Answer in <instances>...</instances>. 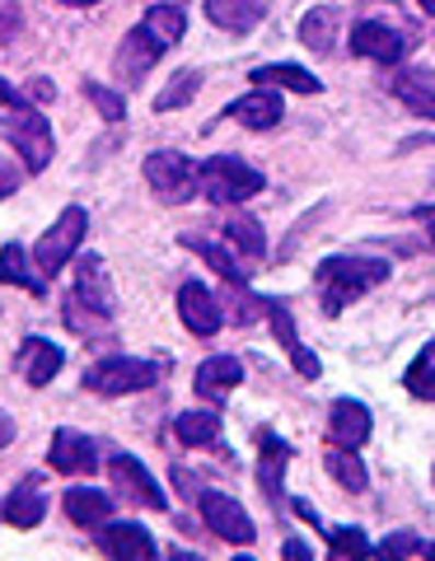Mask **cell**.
<instances>
[{"label": "cell", "mask_w": 435, "mask_h": 561, "mask_svg": "<svg viewBox=\"0 0 435 561\" xmlns=\"http://www.w3.org/2000/svg\"><path fill=\"white\" fill-rule=\"evenodd\" d=\"M389 280V262L379 257H328L319 267V290H323V309L328 313H342L356 295L375 290Z\"/></svg>", "instance_id": "obj_1"}, {"label": "cell", "mask_w": 435, "mask_h": 561, "mask_svg": "<svg viewBox=\"0 0 435 561\" xmlns=\"http://www.w3.org/2000/svg\"><path fill=\"white\" fill-rule=\"evenodd\" d=\"M197 179H202V192L216 206H239V202H249L267 187L263 173L249 169L243 160H234V154H211L206 164H197Z\"/></svg>", "instance_id": "obj_2"}, {"label": "cell", "mask_w": 435, "mask_h": 561, "mask_svg": "<svg viewBox=\"0 0 435 561\" xmlns=\"http://www.w3.org/2000/svg\"><path fill=\"white\" fill-rule=\"evenodd\" d=\"M84 313H90L94 323L113 319V280H108V267H103V257L84 253L76 257V290H71V305H66V323H84Z\"/></svg>", "instance_id": "obj_3"}, {"label": "cell", "mask_w": 435, "mask_h": 561, "mask_svg": "<svg viewBox=\"0 0 435 561\" xmlns=\"http://www.w3.org/2000/svg\"><path fill=\"white\" fill-rule=\"evenodd\" d=\"M0 136L24 154L28 173H43L51 164V127H47V117L38 108H24L20 103V108L0 113Z\"/></svg>", "instance_id": "obj_4"}, {"label": "cell", "mask_w": 435, "mask_h": 561, "mask_svg": "<svg viewBox=\"0 0 435 561\" xmlns=\"http://www.w3.org/2000/svg\"><path fill=\"white\" fill-rule=\"evenodd\" d=\"M146 183L154 187V197L169 202V206H179L187 197H197V164L187 160L183 150H154L150 160H146Z\"/></svg>", "instance_id": "obj_5"}, {"label": "cell", "mask_w": 435, "mask_h": 561, "mask_svg": "<svg viewBox=\"0 0 435 561\" xmlns=\"http://www.w3.org/2000/svg\"><path fill=\"white\" fill-rule=\"evenodd\" d=\"M160 379L150 360H136V356H113V360H99L90 365V375H84V389H94L103 398H122V393H141L150 383Z\"/></svg>", "instance_id": "obj_6"}, {"label": "cell", "mask_w": 435, "mask_h": 561, "mask_svg": "<svg viewBox=\"0 0 435 561\" xmlns=\"http://www.w3.org/2000/svg\"><path fill=\"white\" fill-rule=\"evenodd\" d=\"M84 230H90V216H84V206H66L61 216H57V225L38 239V257L43 262V276H57L66 262H76V249H80V239H84Z\"/></svg>", "instance_id": "obj_7"}, {"label": "cell", "mask_w": 435, "mask_h": 561, "mask_svg": "<svg viewBox=\"0 0 435 561\" xmlns=\"http://www.w3.org/2000/svg\"><path fill=\"white\" fill-rule=\"evenodd\" d=\"M202 519L216 538L234 542V548H249L257 538V524L249 519V511H243L234 496H225V491H202Z\"/></svg>", "instance_id": "obj_8"}, {"label": "cell", "mask_w": 435, "mask_h": 561, "mask_svg": "<svg viewBox=\"0 0 435 561\" xmlns=\"http://www.w3.org/2000/svg\"><path fill=\"white\" fill-rule=\"evenodd\" d=\"M108 478H113V486H122V496L136 501V505H150V511H164V505H169L160 482L150 478V468L136 459V454H122L117 449L113 459H108Z\"/></svg>", "instance_id": "obj_9"}, {"label": "cell", "mask_w": 435, "mask_h": 561, "mask_svg": "<svg viewBox=\"0 0 435 561\" xmlns=\"http://www.w3.org/2000/svg\"><path fill=\"white\" fill-rule=\"evenodd\" d=\"M412 43L416 38H408V33H398L393 24H379V20H360L352 28V51H356V57L379 61V66H398Z\"/></svg>", "instance_id": "obj_10"}, {"label": "cell", "mask_w": 435, "mask_h": 561, "mask_svg": "<svg viewBox=\"0 0 435 561\" xmlns=\"http://www.w3.org/2000/svg\"><path fill=\"white\" fill-rule=\"evenodd\" d=\"M263 313L272 319L276 342L286 346V356H290V365H295V370H300V379H319V375H323V365H319V356H314V351H309L300 337H295V319H290L286 300H276V295H267V300H263Z\"/></svg>", "instance_id": "obj_11"}, {"label": "cell", "mask_w": 435, "mask_h": 561, "mask_svg": "<svg viewBox=\"0 0 435 561\" xmlns=\"http://www.w3.org/2000/svg\"><path fill=\"white\" fill-rule=\"evenodd\" d=\"M179 319L193 337H216L225 313H220V300L202 286V280H187V286H179Z\"/></svg>", "instance_id": "obj_12"}, {"label": "cell", "mask_w": 435, "mask_h": 561, "mask_svg": "<svg viewBox=\"0 0 435 561\" xmlns=\"http://www.w3.org/2000/svg\"><path fill=\"white\" fill-rule=\"evenodd\" d=\"M225 113H230L239 127H249V131H272L276 122H282V113H286V103H282V94H276L272 84H253V90L243 99H234Z\"/></svg>", "instance_id": "obj_13"}, {"label": "cell", "mask_w": 435, "mask_h": 561, "mask_svg": "<svg viewBox=\"0 0 435 561\" xmlns=\"http://www.w3.org/2000/svg\"><path fill=\"white\" fill-rule=\"evenodd\" d=\"M286 463H290V445L282 440V435H272L263 431L257 435V482H263L267 491V501L272 505H282V486H286Z\"/></svg>", "instance_id": "obj_14"}, {"label": "cell", "mask_w": 435, "mask_h": 561, "mask_svg": "<svg viewBox=\"0 0 435 561\" xmlns=\"http://www.w3.org/2000/svg\"><path fill=\"white\" fill-rule=\"evenodd\" d=\"M47 459H51V468H57V472H71V478H76V472L84 478V472L99 468L94 440H90V435H80V431H71V426H61L57 435H51V454H47Z\"/></svg>", "instance_id": "obj_15"}, {"label": "cell", "mask_w": 435, "mask_h": 561, "mask_svg": "<svg viewBox=\"0 0 435 561\" xmlns=\"http://www.w3.org/2000/svg\"><path fill=\"white\" fill-rule=\"evenodd\" d=\"M164 57V47L150 38V28L141 24V28H131L127 38H122V47H117V70L127 76V84H141L146 76H150V66Z\"/></svg>", "instance_id": "obj_16"}, {"label": "cell", "mask_w": 435, "mask_h": 561, "mask_svg": "<svg viewBox=\"0 0 435 561\" xmlns=\"http://www.w3.org/2000/svg\"><path fill=\"white\" fill-rule=\"evenodd\" d=\"M328 412H333L328 421H333V440H337V445L360 449L365 440H370L375 416H370V408H365V402H356V398H337Z\"/></svg>", "instance_id": "obj_17"}, {"label": "cell", "mask_w": 435, "mask_h": 561, "mask_svg": "<svg viewBox=\"0 0 435 561\" xmlns=\"http://www.w3.org/2000/svg\"><path fill=\"white\" fill-rule=\"evenodd\" d=\"M0 515H5V524H14V529H33V524H43V515H47V491H43V478H24V482L5 496V505H0Z\"/></svg>", "instance_id": "obj_18"}, {"label": "cell", "mask_w": 435, "mask_h": 561, "mask_svg": "<svg viewBox=\"0 0 435 561\" xmlns=\"http://www.w3.org/2000/svg\"><path fill=\"white\" fill-rule=\"evenodd\" d=\"M99 548L108 557H122V561H150L154 557V538L141 524H108L99 534Z\"/></svg>", "instance_id": "obj_19"}, {"label": "cell", "mask_w": 435, "mask_h": 561, "mask_svg": "<svg viewBox=\"0 0 435 561\" xmlns=\"http://www.w3.org/2000/svg\"><path fill=\"white\" fill-rule=\"evenodd\" d=\"M66 515H71V524H80V529H99V524H108V515H113V496L99 486H71L66 491Z\"/></svg>", "instance_id": "obj_20"}, {"label": "cell", "mask_w": 435, "mask_h": 561, "mask_svg": "<svg viewBox=\"0 0 435 561\" xmlns=\"http://www.w3.org/2000/svg\"><path fill=\"white\" fill-rule=\"evenodd\" d=\"M61 365H66L61 346H51V342H43V337H28V342H24L20 370H24V379L33 383V389H43V383L57 379V375H61Z\"/></svg>", "instance_id": "obj_21"}, {"label": "cell", "mask_w": 435, "mask_h": 561, "mask_svg": "<svg viewBox=\"0 0 435 561\" xmlns=\"http://www.w3.org/2000/svg\"><path fill=\"white\" fill-rule=\"evenodd\" d=\"M206 20L225 33H253L263 20V0H206Z\"/></svg>", "instance_id": "obj_22"}, {"label": "cell", "mask_w": 435, "mask_h": 561, "mask_svg": "<svg viewBox=\"0 0 435 561\" xmlns=\"http://www.w3.org/2000/svg\"><path fill=\"white\" fill-rule=\"evenodd\" d=\"M197 393L202 398H220V393H230L243 383V360L239 356H211V360H202V370H197Z\"/></svg>", "instance_id": "obj_23"}, {"label": "cell", "mask_w": 435, "mask_h": 561, "mask_svg": "<svg viewBox=\"0 0 435 561\" xmlns=\"http://www.w3.org/2000/svg\"><path fill=\"white\" fill-rule=\"evenodd\" d=\"M337 28H342V10L337 5H314L300 20V43L309 51H319V57H328L333 51V38H337Z\"/></svg>", "instance_id": "obj_24"}, {"label": "cell", "mask_w": 435, "mask_h": 561, "mask_svg": "<svg viewBox=\"0 0 435 561\" xmlns=\"http://www.w3.org/2000/svg\"><path fill=\"white\" fill-rule=\"evenodd\" d=\"M0 286H24V290L38 295V300L47 295V276L28 267L24 243H5V249H0Z\"/></svg>", "instance_id": "obj_25"}, {"label": "cell", "mask_w": 435, "mask_h": 561, "mask_svg": "<svg viewBox=\"0 0 435 561\" xmlns=\"http://www.w3.org/2000/svg\"><path fill=\"white\" fill-rule=\"evenodd\" d=\"M393 94L408 103L412 113H422V117H431L435 122V70H403V76L393 80Z\"/></svg>", "instance_id": "obj_26"}, {"label": "cell", "mask_w": 435, "mask_h": 561, "mask_svg": "<svg viewBox=\"0 0 435 561\" xmlns=\"http://www.w3.org/2000/svg\"><path fill=\"white\" fill-rule=\"evenodd\" d=\"M146 28H150V38L160 43V47H173L187 33V10L183 5H173V0H164V5H150L146 10V20H141Z\"/></svg>", "instance_id": "obj_27"}, {"label": "cell", "mask_w": 435, "mask_h": 561, "mask_svg": "<svg viewBox=\"0 0 435 561\" xmlns=\"http://www.w3.org/2000/svg\"><path fill=\"white\" fill-rule=\"evenodd\" d=\"M173 435L187 445V449H197V445H216V435H220V412L211 408H193V412H183L179 421H173Z\"/></svg>", "instance_id": "obj_28"}, {"label": "cell", "mask_w": 435, "mask_h": 561, "mask_svg": "<svg viewBox=\"0 0 435 561\" xmlns=\"http://www.w3.org/2000/svg\"><path fill=\"white\" fill-rule=\"evenodd\" d=\"M253 84H282V90H295V94H319L323 84H319V76H309L305 66H257L253 70Z\"/></svg>", "instance_id": "obj_29"}, {"label": "cell", "mask_w": 435, "mask_h": 561, "mask_svg": "<svg viewBox=\"0 0 435 561\" xmlns=\"http://www.w3.org/2000/svg\"><path fill=\"white\" fill-rule=\"evenodd\" d=\"M328 472H333L337 486H346V491H365V486H370V472H365L360 454H356V449H346V445L328 454Z\"/></svg>", "instance_id": "obj_30"}, {"label": "cell", "mask_w": 435, "mask_h": 561, "mask_svg": "<svg viewBox=\"0 0 435 561\" xmlns=\"http://www.w3.org/2000/svg\"><path fill=\"white\" fill-rule=\"evenodd\" d=\"M197 90H202V76L197 70H179L160 94H154V113H173V108H183V103H193L197 99Z\"/></svg>", "instance_id": "obj_31"}, {"label": "cell", "mask_w": 435, "mask_h": 561, "mask_svg": "<svg viewBox=\"0 0 435 561\" xmlns=\"http://www.w3.org/2000/svg\"><path fill=\"white\" fill-rule=\"evenodd\" d=\"M183 249H193L197 257H206L225 280H249V272L239 267V257H234L230 249H220V243H211V239H187V234H183Z\"/></svg>", "instance_id": "obj_32"}, {"label": "cell", "mask_w": 435, "mask_h": 561, "mask_svg": "<svg viewBox=\"0 0 435 561\" xmlns=\"http://www.w3.org/2000/svg\"><path fill=\"white\" fill-rule=\"evenodd\" d=\"M225 234L239 243L243 257H267V234H263V225H257L253 216H234L230 225H225Z\"/></svg>", "instance_id": "obj_33"}, {"label": "cell", "mask_w": 435, "mask_h": 561, "mask_svg": "<svg viewBox=\"0 0 435 561\" xmlns=\"http://www.w3.org/2000/svg\"><path fill=\"white\" fill-rule=\"evenodd\" d=\"M403 383H408V393H416V398H426V402L435 398V342H426V346H422V356L408 365Z\"/></svg>", "instance_id": "obj_34"}, {"label": "cell", "mask_w": 435, "mask_h": 561, "mask_svg": "<svg viewBox=\"0 0 435 561\" xmlns=\"http://www.w3.org/2000/svg\"><path fill=\"white\" fill-rule=\"evenodd\" d=\"M323 534H328V548H333V557H356V561H360V557L375 552V542L365 538L356 524H346V529H333V524H328Z\"/></svg>", "instance_id": "obj_35"}, {"label": "cell", "mask_w": 435, "mask_h": 561, "mask_svg": "<svg viewBox=\"0 0 435 561\" xmlns=\"http://www.w3.org/2000/svg\"><path fill=\"white\" fill-rule=\"evenodd\" d=\"M84 94H90V103H94V108H99V117H108V122H117L122 113H127V99H122V94H108V90H103V84H84Z\"/></svg>", "instance_id": "obj_36"}, {"label": "cell", "mask_w": 435, "mask_h": 561, "mask_svg": "<svg viewBox=\"0 0 435 561\" xmlns=\"http://www.w3.org/2000/svg\"><path fill=\"white\" fill-rule=\"evenodd\" d=\"M375 552H385V557H416V552H426V542L416 534H389L385 542H375Z\"/></svg>", "instance_id": "obj_37"}, {"label": "cell", "mask_w": 435, "mask_h": 561, "mask_svg": "<svg viewBox=\"0 0 435 561\" xmlns=\"http://www.w3.org/2000/svg\"><path fill=\"white\" fill-rule=\"evenodd\" d=\"M20 24H24V14H20V5H0V43L20 38Z\"/></svg>", "instance_id": "obj_38"}, {"label": "cell", "mask_w": 435, "mask_h": 561, "mask_svg": "<svg viewBox=\"0 0 435 561\" xmlns=\"http://www.w3.org/2000/svg\"><path fill=\"white\" fill-rule=\"evenodd\" d=\"M14 187H20V169H14V164H5V160H0V202H5L10 197V192Z\"/></svg>", "instance_id": "obj_39"}, {"label": "cell", "mask_w": 435, "mask_h": 561, "mask_svg": "<svg viewBox=\"0 0 435 561\" xmlns=\"http://www.w3.org/2000/svg\"><path fill=\"white\" fill-rule=\"evenodd\" d=\"M290 561H309V557H314V548H309V542L305 538H286V548H282Z\"/></svg>", "instance_id": "obj_40"}, {"label": "cell", "mask_w": 435, "mask_h": 561, "mask_svg": "<svg viewBox=\"0 0 435 561\" xmlns=\"http://www.w3.org/2000/svg\"><path fill=\"white\" fill-rule=\"evenodd\" d=\"M416 220L426 225V234H431V243H435V206H416Z\"/></svg>", "instance_id": "obj_41"}, {"label": "cell", "mask_w": 435, "mask_h": 561, "mask_svg": "<svg viewBox=\"0 0 435 561\" xmlns=\"http://www.w3.org/2000/svg\"><path fill=\"white\" fill-rule=\"evenodd\" d=\"M10 440H14V421H10L5 412H0V449H5Z\"/></svg>", "instance_id": "obj_42"}, {"label": "cell", "mask_w": 435, "mask_h": 561, "mask_svg": "<svg viewBox=\"0 0 435 561\" xmlns=\"http://www.w3.org/2000/svg\"><path fill=\"white\" fill-rule=\"evenodd\" d=\"M0 103H5V108H20V103H24V99H20V94H14V90H10V84H5V80H0Z\"/></svg>", "instance_id": "obj_43"}, {"label": "cell", "mask_w": 435, "mask_h": 561, "mask_svg": "<svg viewBox=\"0 0 435 561\" xmlns=\"http://www.w3.org/2000/svg\"><path fill=\"white\" fill-rule=\"evenodd\" d=\"M33 99H51V84L47 80H33Z\"/></svg>", "instance_id": "obj_44"}, {"label": "cell", "mask_w": 435, "mask_h": 561, "mask_svg": "<svg viewBox=\"0 0 435 561\" xmlns=\"http://www.w3.org/2000/svg\"><path fill=\"white\" fill-rule=\"evenodd\" d=\"M61 5H76V10H90V5H99V0H61Z\"/></svg>", "instance_id": "obj_45"}, {"label": "cell", "mask_w": 435, "mask_h": 561, "mask_svg": "<svg viewBox=\"0 0 435 561\" xmlns=\"http://www.w3.org/2000/svg\"><path fill=\"white\" fill-rule=\"evenodd\" d=\"M416 5H422L426 14H435V0H416Z\"/></svg>", "instance_id": "obj_46"}]
</instances>
